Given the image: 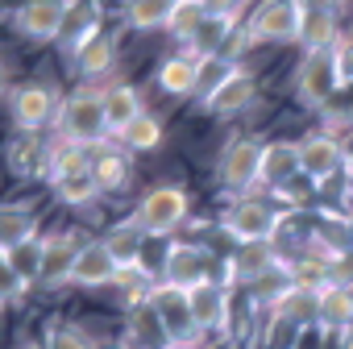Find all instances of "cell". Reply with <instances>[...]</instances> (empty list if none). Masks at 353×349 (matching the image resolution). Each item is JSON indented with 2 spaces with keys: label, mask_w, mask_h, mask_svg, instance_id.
I'll use <instances>...</instances> for the list:
<instances>
[{
  "label": "cell",
  "mask_w": 353,
  "mask_h": 349,
  "mask_svg": "<svg viewBox=\"0 0 353 349\" xmlns=\"http://www.w3.org/2000/svg\"><path fill=\"white\" fill-rule=\"evenodd\" d=\"M59 137L63 141H75L83 150H100L112 141L108 133V117H104V88H92V83H79L63 104H59Z\"/></svg>",
  "instance_id": "cell-1"
},
{
  "label": "cell",
  "mask_w": 353,
  "mask_h": 349,
  "mask_svg": "<svg viewBox=\"0 0 353 349\" xmlns=\"http://www.w3.org/2000/svg\"><path fill=\"white\" fill-rule=\"evenodd\" d=\"M287 225V212L274 208L262 196H237L225 212H221V229L237 241V246H254V241H274V233Z\"/></svg>",
  "instance_id": "cell-2"
},
{
  "label": "cell",
  "mask_w": 353,
  "mask_h": 349,
  "mask_svg": "<svg viewBox=\"0 0 353 349\" xmlns=\"http://www.w3.org/2000/svg\"><path fill=\"white\" fill-rule=\"evenodd\" d=\"M262 154H266V141L262 137H250V133L229 137V146L221 150V162H216L221 188L233 192V196H254L258 170H262Z\"/></svg>",
  "instance_id": "cell-3"
},
{
  "label": "cell",
  "mask_w": 353,
  "mask_h": 349,
  "mask_svg": "<svg viewBox=\"0 0 353 349\" xmlns=\"http://www.w3.org/2000/svg\"><path fill=\"white\" fill-rule=\"evenodd\" d=\"M145 237H170L174 229H179L188 221V192L174 188V183H162L154 192H145L129 217Z\"/></svg>",
  "instance_id": "cell-4"
},
{
  "label": "cell",
  "mask_w": 353,
  "mask_h": 349,
  "mask_svg": "<svg viewBox=\"0 0 353 349\" xmlns=\"http://www.w3.org/2000/svg\"><path fill=\"white\" fill-rule=\"evenodd\" d=\"M150 303L162 320V332H166V345L170 349H196V341L204 337L196 328V316H192V299L183 287H170V283H154L150 291Z\"/></svg>",
  "instance_id": "cell-5"
},
{
  "label": "cell",
  "mask_w": 353,
  "mask_h": 349,
  "mask_svg": "<svg viewBox=\"0 0 353 349\" xmlns=\"http://www.w3.org/2000/svg\"><path fill=\"white\" fill-rule=\"evenodd\" d=\"M303 0H262L245 21V42H299L303 34Z\"/></svg>",
  "instance_id": "cell-6"
},
{
  "label": "cell",
  "mask_w": 353,
  "mask_h": 349,
  "mask_svg": "<svg viewBox=\"0 0 353 349\" xmlns=\"http://www.w3.org/2000/svg\"><path fill=\"white\" fill-rule=\"evenodd\" d=\"M341 88H345V79H341L336 50H312V54H303V63L295 71V100L303 108H324Z\"/></svg>",
  "instance_id": "cell-7"
},
{
  "label": "cell",
  "mask_w": 353,
  "mask_h": 349,
  "mask_svg": "<svg viewBox=\"0 0 353 349\" xmlns=\"http://www.w3.org/2000/svg\"><path fill=\"white\" fill-rule=\"evenodd\" d=\"M9 121L17 133H42L50 121H59L54 92L46 83H21L17 92H9Z\"/></svg>",
  "instance_id": "cell-8"
},
{
  "label": "cell",
  "mask_w": 353,
  "mask_h": 349,
  "mask_svg": "<svg viewBox=\"0 0 353 349\" xmlns=\"http://www.w3.org/2000/svg\"><path fill=\"white\" fill-rule=\"evenodd\" d=\"M345 162H349V150L332 133L316 129V133L299 137V174H303L307 183H328Z\"/></svg>",
  "instance_id": "cell-9"
},
{
  "label": "cell",
  "mask_w": 353,
  "mask_h": 349,
  "mask_svg": "<svg viewBox=\"0 0 353 349\" xmlns=\"http://www.w3.org/2000/svg\"><path fill=\"white\" fill-rule=\"evenodd\" d=\"M287 266L274 241H254V246H237L225 258V283L229 287H254L258 279H266L270 270Z\"/></svg>",
  "instance_id": "cell-10"
},
{
  "label": "cell",
  "mask_w": 353,
  "mask_h": 349,
  "mask_svg": "<svg viewBox=\"0 0 353 349\" xmlns=\"http://www.w3.org/2000/svg\"><path fill=\"white\" fill-rule=\"evenodd\" d=\"M208 279H212V254L204 246H196V241H170L166 262H162V283L192 291V287H200Z\"/></svg>",
  "instance_id": "cell-11"
},
{
  "label": "cell",
  "mask_w": 353,
  "mask_h": 349,
  "mask_svg": "<svg viewBox=\"0 0 353 349\" xmlns=\"http://www.w3.org/2000/svg\"><path fill=\"white\" fill-rule=\"evenodd\" d=\"M67 9H71V0H21L13 26L30 42H59V30L67 21Z\"/></svg>",
  "instance_id": "cell-12"
},
{
  "label": "cell",
  "mask_w": 353,
  "mask_h": 349,
  "mask_svg": "<svg viewBox=\"0 0 353 349\" xmlns=\"http://www.w3.org/2000/svg\"><path fill=\"white\" fill-rule=\"evenodd\" d=\"M188 299H192V316H196V328L200 332H225L229 328V299H233V287L229 283L208 279V283L192 287Z\"/></svg>",
  "instance_id": "cell-13"
},
{
  "label": "cell",
  "mask_w": 353,
  "mask_h": 349,
  "mask_svg": "<svg viewBox=\"0 0 353 349\" xmlns=\"http://www.w3.org/2000/svg\"><path fill=\"white\" fill-rule=\"evenodd\" d=\"M254 96H258V79H254V71H245V67L233 63V71H229V75L216 83V92L204 100V112H212V117H233V112L250 108Z\"/></svg>",
  "instance_id": "cell-14"
},
{
  "label": "cell",
  "mask_w": 353,
  "mask_h": 349,
  "mask_svg": "<svg viewBox=\"0 0 353 349\" xmlns=\"http://www.w3.org/2000/svg\"><path fill=\"white\" fill-rule=\"evenodd\" d=\"M79 250H83V237L79 233H54L46 237V258H42V287H67L71 275H75V262H79Z\"/></svg>",
  "instance_id": "cell-15"
},
{
  "label": "cell",
  "mask_w": 353,
  "mask_h": 349,
  "mask_svg": "<svg viewBox=\"0 0 353 349\" xmlns=\"http://www.w3.org/2000/svg\"><path fill=\"white\" fill-rule=\"evenodd\" d=\"M104 26H100V0H71V9H67V21L59 30V46L75 59L92 38H100Z\"/></svg>",
  "instance_id": "cell-16"
},
{
  "label": "cell",
  "mask_w": 353,
  "mask_h": 349,
  "mask_svg": "<svg viewBox=\"0 0 353 349\" xmlns=\"http://www.w3.org/2000/svg\"><path fill=\"white\" fill-rule=\"evenodd\" d=\"M117 279H121V262L108 254V246H104V241H83L71 283L83 287V291H96V287H108V283H117Z\"/></svg>",
  "instance_id": "cell-17"
},
{
  "label": "cell",
  "mask_w": 353,
  "mask_h": 349,
  "mask_svg": "<svg viewBox=\"0 0 353 349\" xmlns=\"http://www.w3.org/2000/svg\"><path fill=\"white\" fill-rule=\"evenodd\" d=\"M200 67H204V59L192 54V50L170 54V59H162V67H158V88H162L166 96H196V88H200Z\"/></svg>",
  "instance_id": "cell-18"
},
{
  "label": "cell",
  "mask_w": 353,
  "mask_h": 349,
  "mask_svg": "<svg viewBox=\"0 0 353 349\" xmlns=\"http://www.w3.org/2000/svg\"><path fill=\"white\" fill-rule=\"evenodd\" d=\"M299 174V141H266L258 188H287Z\"/></svg>",
  "instance_id": "cell-19"
},
{
  "label": "cell",
  "mask_w": 353,
  "mask_h": 349,
  "mask_svg": "<svg viewBox=\"0 0 353 349\" xmlns=\"http://www.w3.org/2000/svg\"><path fill=\"white\" fill-rule=\"evenodd\" d=\"M117 71V38L112 34H100V38H92L79 54H75V75L83 79V83H100V79H108Z\"/></svg>",
  "instance_id": "cell-20"
},
{
  "label": "cell",
  "mask_w": 353,
  "mask_h": 349,
  "mask_svg": "<svg viewBox=\"0 0 353 349\" xmlns=\"http://www.w3.org/2000/svg\"><path fill=\"white\" fill-rule=\"evenodd\" d=\"M104 117H108V133H112V141H117L137 117H145L137 88H129V83H108V88H104Z\"/></svg>",
  "instance_id": "cell-21"
},
{
  "label": "cell",
  "mask_w": 353,
  "mask_h": 349,
  "mask_svg": "<svg viewBox=\"0 0 353 349\" xmlns=\"http://www.w3.org/2000/svg\"><path fill=\"white\" fill-rule=\"evenodd\" d=\"M274 320H279V324H287V328L316 324V320H320V287L299 279V283L287 291V299L274 308Z\"/></svg>",
  "instance_id": "cell-22"
},
{
  "label": "cell",
  "mask_w": 353,
  "mask_h": 349,
  "mask_svg": "<svg viewBox=\"0 0 353 349\" xmlns=\"http://www.w3.org/2000/svg\"><path fill=\"white\" fill-rule=\"evenodd\" d=\"M125 337H129V349H170L166 345V332H162V320L154 312V303H133L125 312Z\"/></svg>",
  "instance_id": "cell-23"
},
{
  "label": "cell",
  "mask_w": 353,
  "mask_h": 349,
  "mask_svg": "<svg viewBox=\"0 0 353 349\" xmlns=\"http://www.w3.org/2000/svg\"><path fill=\"white\" fill-rule=\"evenodd\" d=\"M92 154L96 150H83V146H75V141H54L50 146V154H46V183L54 188V183H63V179H71V174H83V170H92Z\"/></svg>",
  "instance_id": "cell-24"
},
{
  "label": "cell",
  "mask_w": 353,
  "mask_h": 349,
  "mask_svg": "<svg viewBox=\"0 0 353 349\" xmlns=\"http://www.w3.org/2000/svg\"><path fill=\"white\" fill-rule=\"evenodd\" d=\"M303 9H307V5H303ZM299 42H303L307 54H312V50H336V46L345 42L336 13H332V9H307V13H303V34H299Z\"/></svg>",
  "instance_id": "cell-25"
},
{
  "label": "cell",
  "mask_w": 353,
  "mask_h": 349,
  "mask_svg": "<svg viewBox=\"0 0 353 349\" xmlns=\"http://www.w3.org/2000/svg\"><path fill=\"white\" fill-rule=\"evenodd\" d=\"M320 328H332V332H345L353 328V287L345 283H324L320 287Z\"/></svg>",
  "instance_id": "cell-26"
},
{
  "label": "cell",
  "mask_w": 353,
  "mask_h": 349,
  "mask_svg": "<svg viewBox=\"0 0 353 349\" xmlns=\"http://www.w3.org/2000/svg\"><path fill=\"white\" fill-rule=\"evenodd\" d=\"M92 174H96L100 192H121L129 183V174H133V162L121 154V146H100L92 154Z\"/></svg>",
  "instance_id": "cell-27"
},
{
  "label": "cell",
  "mask_w": 353,
  "mask_h": 349,
  "mask_svg": "<svg viewBox=\"0 0 353 349\" xmlns=\"http://www.w3.org/2000/svg\"><path fill=\"white\" fill-rule=\"evenodd\" d=\"M104 246H108V254L121 262V270H133V266H141V246H145V233L133 225V221H121V225H112L104 237H100Z\"/></svg>",
  "instance_id": "cell-28"
},
{
  "label": "cell",
  "mask_w": 353,
  "mask_h": 349,
  "mask_svg": "<svg viewBox=\"0 0 353 349\" xmlns=\"http://www.w3.org/2000/svg\"><path fill=\"white\" fill-rule=\"evenodd\" d=\"M174 5H179V0H125V26L137 30V34L166 30Z\"/></svg>",
  "instance_id": "cell-29"
},
{
  "label": "cell",
  "mask_w": 353,
  "mask_h": 349,
  "mask_svg": "<svg viewBox=\"0 0 353 349\" xmlns=\"http://www.w3.org/2000/svg\"><path fill=\"white\" fill-rule=\"evenodd\" d=\"M46 154H50V146H42L38 133H17L5 158H9L13 174H38V170L46 174Z\"/></svg>",
  "instance_id": "cell-30"
},
{
  "label": "cell",
  "mask_w": 353,
  "mask_h": 349,
  "mask_svg": "<svg viewBox=\"0 0 353 349\" xmlns=\"http://www.w3.org/2000/svg\"><path fill=\"white\" fill-rule=\"evenodd\" d=\"M5 258L13 262V270L26 279V283H38L42 279V258H46V237H26V241H13V246H0Z\"/></svg>",
  "instance_id": "cell-31"
},
{
  "label": "cell",
  "mask_w": 353,
  "mask_h": 349,
  "mask_svg": "<svg viewBox=\"0 0 353 349\" xmlns=\"http://www.w3.org/2000/svg\"><path fill=\"white\" fill-rule=\"evenodd\" d=\"M208 17H212V13H208V0H179V5H174V13H170L166 34L179 38V42H192Z\"/></svg>",
  "instance_id": "cell-32"
},
{
  "label": "cell",
  "mask_w": 353,
  "mask_h": 349,
  "mask_svg": "<svg viewBox=\"0 0 353 349\" xmlns=\"http://www.w3.org/2000/svg\"><path fill=\"white\" fill-rule=\"evenodd\" d=\"M54 196H59L63 204H71V208H88V204H96L104 192H100V183H96V174L83 170V174H71V179L54 183Z\"/></svg>",
  "instance_id": "cell-33"
},
{
  "label": "cell",
  "mask_w": 353,
  "mask_h": 349,
  "mask_svg": "<svg viewBox=\"0 0 353 349\" xmlns=\"http://www.w3.org/2000/svg\"><path fill=\"white\" fill-rule=\"evenodd\" d=\"M38 233V217L26 208H0V246H13Z\"/></svg>",
  "instance_id": "cell-34"
},
{
  "label": "cell",
  "mask_w": 353,
  "mask_h": 349,
  "mask_svg": "<svg viewBox=\"0 0 353 349\" xmlns=\"http://www.w3.org/2000/svg\"><path fill=\"white\" fill-rule=\"evenodd\" d=\"M117 146H125V150H158V146H162V125L145 112V117H137V121L117 137Z\"/></svg>",
  "instance_id": "cell-35"
},
{
  "label": "cell",
  "mask_w": 353,
  "mask_h": 349,
  "mask_svg": "<svg viewBox=\"0 0 353 349\" xmlns=\"http://www.w3.org/2000/svg\"><path fill=\"white\" fill-rule=\"evenodd\" d=\"M42 349H96L92 341H88V332L83 328H75V324H46V332H42Z\"/></svg>",
  "instance_id": "cell-36"
},
{
  "label": "cell",
  "mask_w": 353,
  "mask_h": 349,
  "mask_svg": "<svg viewBox=\"0 0 353 349\" xmlns=\"http://www.w3.org/2000/svg\"><path fill=\"white\" fill-rule=\"evenodd\" d=\"M229 71H233V63H229V59H221V54H216V59H204V67H200V88H196V100L204 104V100L216 92V83H221Z\"/></svg>",
  "instance_id": "cell-37"
},
{
  "label": "cell",
  "mask_w": 353,
  "mask_h": 349,
  "mask_svg": "<svg viewBox=\"0 0 353 349\" xmlns=\"http://www.w3.org/2000/svg\"><path fill=\"white\" fill-rule=\"evenodd\" d=\"M26 291H30V283L13 270V262L5 258V250H0V299H5V303H17Z\"/></svg>",
  "instance_id": "cell-38"
},
{
  "label": "cell",
  "mask_w": 353,
  "mask_h": 349,
  "mask_svg": "<svg viewBox=\"0 0 353 349\" xmlns=\"http://www.w3.org/2000/svg\"><path fill=\"white\" fill-rule=\"evenodd\" d=\"M245 5H250V0H208V13H212V17H233V21H241Z\"/></svg>",
  "instance_id": "cell-39"
},
{
  "label": "cell",
  "mask_w": 353,
  "mask_h": 349,
  "mask_svg": "<svg viewBox=\"0 0 353 349\" xmlns=\"http://www.w3.org/2000/svg\"><path fill=\"white\" fill-rule=\"evenodd\" d=\"M336 63H341V79L349 83V79H353V46H349V42L336 46Z\"/></svg>",
  "instance_id": "cell-40"
},
{
  "label": "cell",
  "mask_w": 353,
  "mask_h": 349,
  "mask_svg": "<svg viewBox=\"0 0 353 349\" xmlns=\"http://www.w3.org/2000/svg\"><path fill=\"white\" fill-rule=\"evenodd\" d=\"M5 308H9V303H5V299H0V316H5Z\"/></svg>",
  "instance_id": "cell-41"
},
{
  "label": "cell",
  "mask_w": 353,
  "mask_h": 349,
  "mask_svg": "<svg viewBox=\"0 0 353 349\" xmlns=\"http://www.w3.org/2000/svg\"><path fill=\"white\" fill-rule=\"evenodd\" d=\"M0 88H5V71H0Z\"/></svg>",
  "instance_id": "cell-42"
},
{
  "label": "cell",
  "mask_w": 353,
  "mask_h": 349,
  "mask_svg": "<svg viewBox=\"0 0 353 349\" xmlns=\"http://www.w3.org/2000/svg\"><path fill=\"white\" fill-rule=\"evenodd\" d=\"M112 349H129V345H112Z\"/></svg>",
  "instance_id": "cell-43"
},
{
  "label": "cell",
  "mask_w": 353,
  "mask_h": 349,
  "mask_svg": "<svg viewBox=\"0 0 353 349\" xmlns=\"http://www.w3.org/2000/svg\"><path fill=\"white\" fill-rule=\"evenodd\" d=\"M349 200H353V188H349Z\"/></svg>",
  "instance_id": "cell-44"
}]
</instances>
